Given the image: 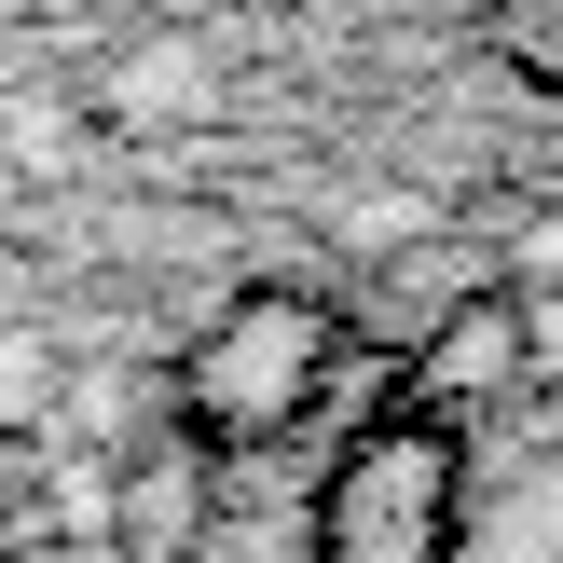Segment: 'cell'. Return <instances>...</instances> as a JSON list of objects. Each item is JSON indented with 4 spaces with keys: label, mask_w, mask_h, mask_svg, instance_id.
Instances as JSON below:
<instances>
[{
    "label": "cell",
    "mask_w": 563,
    "mask_h": 563,
    "mask_svg": "<svg viewBox=\"0 0 563 563\" xmlns=\"http://www.w3.org/2000/svg\"><path fill=\"white\" fill-rule=\"evenodd\" d=\"M467 537V454H454V412H385V427L344 440L330 467V509H317V563H454Z\"/></svg>",
    "instance_id": "obj_1"
},
{
    "label": "cell",
    "mask_w": 563,
    "mask_h": 563,
    "mask_svg": "<svg viewBox=\"0 0 563 563\" xmlns=\"http://www.w3.org/2000/svg\"><path fill=\"white\" fill-rule=\"evenodd\" d=\"M317 385H330V317H317V302H289V289L234 302V317L192 344V412H207V440L289 427V412H317Z\"/></svg>",
    "instance_id": "obj_2"
},
{
    "label": "cell",
    "mask_w": 563,
    "mask_h": 563,
    "mask_svg": "<svg viewBox=\"0 0 563 563\" xmlns=\"http://www.w3.org/2000/svg\"><path fill=\"white\" fill-rule=\"evenodd\" d=\"M509 385H537V302H509V289L454 302V317L427 330V357H412V399L427 412H482V399H509Z\"/></svg>",
    "instance_id": "obj_3"
},
{
    "label": "cell",
    "mask_w": 563,
    "mask_h": 563,
    "mask_svg": "<svg viewBox=\"0 0 563 563\" xmlns=\"http://www.w3.org/2000/svg\"><path fill=\"white\" fill-rule=\"evenodd\" d=\"M110 550H124V563H192V550H207V454H192V440H165V454L124 467Z\"/></svg>",
    "instance_id": "obj_4"
},
{
    "label": "cell",
    "mask_w": 563,
    "mask_h": 563,
    "mask_svg": "<svg viewBox=\"0 0 563 563\" xmlns=\"http://www.w3.org/2000/svg\"><path fill=\"white\" fill-rule=\"evenodd\" d=\"M207 97H220V69H207V42H192V27H152V42H124V55H110V82H97V110H110V124H192Z\"/></svg>",
    "instance_id": "obj_5"
},
{
    "label": "cell",
    "mask_w": 563,
    "mask_h": 563,
    "mask_svg": "<svg viewBox=\"0 0 563 563\" xmlns=\"http://www.w3.org/2000/svg\"><path fill=\"white\" fill-rule=\"evenodd\" d=\"M482 563H563V440L537 467H522V495L495 509V537H482Z\"/></svg>",
    "instance_id": "obj_6"
},
{
    "label": "cell",
    "mask_w": 563,
    "mask_h": 563,
    "mask_svg": "<svg viewBox=\"0 0 563 563\" xmlns=\"http://www.w3.org/2000/svg\"><path fill=\"white\" fill-rule=\"evenodd\" d=\"M42 399H55V357L27 344V330H0V427H27Z\"/></svg>",
    "instance_id": "obj_7"
}]
</instances>
